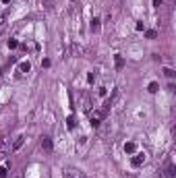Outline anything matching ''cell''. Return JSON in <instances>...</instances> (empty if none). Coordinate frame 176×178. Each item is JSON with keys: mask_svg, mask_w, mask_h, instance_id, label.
Segmentation results:
<instances>
[{"mask_svg": "<svg viewBox=\"0 0 176 178\" xmlns=\"http://www.w3.org/2000/svg\"><path fill=\"white\" fill-rule=\"evenodd\" d=\"M64 178H87V174L79 168H64Z\"/></svg>", "mask_w": 176, "mask_h": 178, "instance_id": "1", "label": "cell"}, {"mask_svg": "<svg viewBox=\"0 0 176 178\" xmlns=\"http://www.w3.org/2000/svg\"><path fill=\"white\" fill-rule=\"evenodd\" d=\"M102 116H104V110L89 112V122H91V127H93V129H97V127H99V120H102Z\"/></svg>", "mask_w": 176, "mask_h": 178, "instance_id": "2", "label": "cell"}, {"mask_svg": "<svg viewBox=\"0 0 176 178\" xmlns=\"http://www.w3.org/2000/svg\"><path fill=\"white\" fill-rule=\"evenodd\" d=\"M133 155H135V157H133V166H135V168L143 166V164H145V160H147V157H145V153H133Z\"/></svg>", "mask_w": 176, "mask_h": 178, "instance_id": "3", "label": "cell"}, {"mask_svg": "<svg viewBox=\"0 0 176 178\" xmlns=\"http://www.w3.org/2000/svg\"><path fill=\"white\" fill-rule=\"evenodd\" d=\"M23 143H25V137H23V135H19V137L13 141V151H19V149L23 147Z\"/></svg>", "mask_w": 176, "mask_h": 178, "instance_id": "4", "label": "cell"}, {"mask_svg": "<svg viewBox=\"0 0 176 178\" xmlns=\"http://www.w3.org/2000/svg\"><path fill=\"white\" fill-rule=\"evenodd\" d=\"M42 149L48 151V153L52 151V139H50V137H42Z\"/></svg>", "mask_w": 176, "mask_h": 178, "instance_id": "5", "label": "cell"}, {"mask_svg": "<svg viewBox=\"0 0 176 178\" xmlns=\"http://www.w3.org/2000/svg\"><path fill=\"white\" fill-rule=\"evenodd\" d=\"M124 153H129V155H133V153H137V145H135L133 141H129V143H124Z\"/></svg>", "mask_w": 176, "mask_h": 178, "instance_id": "6", "label": "cell"}, {"mask_svg": "<svg viewBox=\"0 0 176 178\" xmlns=\"http://www.w3.org/2000/svg\"><path fill=\"white\" fill-rule=\"evenodd\" d=\"M19 71H21V73H29V71H31V62H29V60L21 62V64H19Z\"/></svg>", "mask_w": 176, "mask_h": 178, "instance_id": "7", "label": "cell"}, {"mask_svg": "<svg viewBox=\"0 0 176 178\" xmlns=\"http://www.w3.org/2000/svg\"><path fill=\"white\" fill-rule=\"evenodd\" d=\"M114 64H116V68H122V66H124V58H122L120 54H116V56H114Z\"/></svg>", "mask_w": 176, "mask_h": 178, "instance_id": "8", "label": "cell"}, {"mask_svg": "<svg viewBox=\"0 0 176 178\" xmlns=\"http://www.w3.org/2000/svg\"><path fill=\"white\" fill-rule=\"evenodd\" d=\"M99 23H102L99 19H91V25H89L91 31H99Z\"/></svg>", "mask_w": 176, "mask_h": 178, "instance_id": "9", "label": "cell"}, {"mask_svg": "<svg viewBox=\"0 0 176 178\" xmlns=\"http://www.w3.org/2000/svg\"><path fill=\"white\" fill-rule=\"evenodd\" d=\"M66 129H68V131L75 129V116H68V118H66Z\"/></svg>", "mask_w": 176, "mask_h": 178, "instance_id": "10", "label": "cell"}, {"mask_svg": "<svg viewBox=\"0 0 176 178\" xmlns=\"http://www.w3.org/2000/svg\"><path fill=\"white\" fill-rule=\"evenodd\" d=\"M158 91H160V85H158L155 81H151V83H149V93H158Z\"/></svg>", "mask_w": 176, "mask_h": 178, "instance_id": "11", "label": "cell"}, {"mask_svg": "<svg viewBox=\"0 0 176 178\" xmlns=\"http://www.w3.org/2000/svg\"><path fill=\"white\" fill-rule=\"evenodd\" d=\"M42 4H44L48 10H52V8H54V0H42Z\"/></svg>", "mask_w": 176, "mask_h": 178, "instance_id": "12", "label": "cell"}, {"mask_svg": "<svg viewBox=\"0 0 176 178\" xmlns=\"http://www.w3.org/2000/svg\"><path fill=\"white\" fill-rule=\"evenodd\" d=\"M164 73H166V77H168V79H174V71H172V68H168V66H166V68H164Z\"/></svg>", "mask_w": 176, "mask_h": 178, "instance_id": "13", "label": "cell"}, {"mask_svg": "<svg viewBox=\"0 0 176 178\" xmlns=\"http://www.w3.org/2000/svg\"><path fill=\"white\" fill-rule=\"evenodd\" d=\"M155 35H158V33H155L153 29H147V31H145V38H149V40H153Z\"/></svg>", "mask_w": 176, "mask_h": 178, "instance_id": "14", "label": "cell"}, {"mask_svg": "<svg viewBox=\"0 0 176 178\" xmlns=\"http://www.w3.org/2000/svg\"><path fill=\"white\" fill-rule=\"evenodd\" d=\"M8 48H10V50L19 48V42H17V40H8Z\"/></svg>", "mask_w": 176, "mask_h": 178, "instance_id": "15", "label": "cell"}, {"mask_svg": "<svg viewBox=\"0 0 176 178\" xmlns=\"http://www.w3.org/2000/svg\"><path fill=\"white\" fill-rule=\"evenodd\" d=\"M106 93H108L106 87H99V89H97V95H99V97H106Z\"/></svg>", "mask_w": 176, "mask_h": 178, "instance_id": "16", "label": "cell"}, {"mask_svg": "<svg viewBox=\"0 0 176 178\" xmlns=\"http://www.w3.org/2000/svg\"><path fill=\"white\" fill-rule=\"evenodd\" d=\"M6 170H8V166H2V168H0V178L6 176Z\"/></svg>", "mask_w": 176, "mask_h": 178, "instance_id": "17", "label": "cell"}, {"mask_svg": "<svg viewBox=\"0 0 176 178\" xmlns=\"http://www.w3.org/2000/svg\"><path fill=\"white\" fill-rule=\"evenodd\" d=\"M87 83H95V75H93V73L87 75Z\"/></svg>", "mask_w": 176, "mask_h": 178, "instance_id": "18", "label": "cell"}, {"mask_svg": "<svg viewBox=\"0 0 176 178\" xmlns=\"http://www.w3.org/2000/svg\"><path fill=\"white\" fill-rule=\"evenodd\" d=\"M135 29H137V31H143V29H145V25H143V23H141V21H139V23H137V25H135Z\"/></svg>", "mask_w": 176, "mask_h": 178, "instance_id": "19", "label": "cell"}, {"mask_svg": "<svg viewBox=\"0 0 176 178\" xmlns=\"http://www.w3.org/2000/svg\"><path fill=\"white\" fill-rule=\"evenodd\" d=\"M50 64H52V62H50V60H48V58H46V60H42V66H46V68H48V66H50Z\"/></svg>", "mask_w": 176, "mask_h": 178, "instance_id": "20", "label": "cell"}, {"mask_svg": "<svg viewBox=\"0 0 176 178\" xmlns=\"http://www.w3.org/2000/svg\"><path fill=\"white\" fill-rule=\"evenodd\" d=\"M153 6H158V8H160V6H162V0H153Z\"/></svg>", "mask_w": 176, "mask_h": 178, "instance_id": "21", "label": "cell"}, {"mask_svg": "<svg viewBox=\"0 0 176 178\" xmlns=\"http://www.w3.org/2000/svg\"><path fill=\"white\" fill-rule=\"evenodd\" d=\"M4 21H6V19H4V17H0V29L4 27Z\"/></svg>", "mask_w": 176, "mask_h": 178, "instance_id": "22", "label": "cell"}, {"mask_svg": "<svg viewBox=\"0 0 176 178\" xmlns=\"http://www.w3.org/2000/svg\"><path fill=\"white\" fill-rule=\"evenodd\" d=\"M0 2H2V4H8V2H10V0H0Z\"/></svg>", "mask_w": 176, "mask_h": 178, "instance_id": "23", "label": "cell"}]
</instances>
